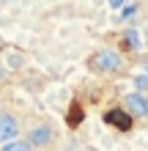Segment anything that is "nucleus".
Wrapping results in <instances>:
<instances>
[{"label": "nucleus", "instance_id": "f257e3e1", "mask_svg": "<svg viewBox=\"0 0 148 151\" xmlns=\"http://www.w3.org/2000/svg\"><path fill=\"white\" fill-rule=\"evenodd\" d=\"M88 66H91V72H96L102 77H118L124 72V55L104 47V50H96L88 58Z\"/></svg>", "mask_w": 148, "mask_h": 151}, {"label": "nucleus", "instance_id": "f03ea898", "mask_svg": "<svg viewBox=\"0 0 148 151\" xmlns=\"http://www.w3.org/2000/svg\"><path fill=\"white\" fill-rule=\"evenodd\" d=\"M16 135H19V121H16L11 113L0 110V146L16 140Z\"/></svg>", "mask_w": 148, "mask_h": 151}, {"label": "nucleus", "instance_id": "7ed1b4c3", "mask_svg": "<svg viewBox=\"0 0 148 151\" xmlns=\"http://www.w3.org/2000/svg\"><path fill=\"white\" fill-rule=\"evenodd\" d=\"M52 137H55V129H52L49 124H39V127H33V129L28 132L30 148H33V146H36V148H44V146L52 143Z\"/></svg>", "mask_w": 148, "mask_h": 151}, {"label": "nucleus", "instance_id": "20e7f679", "mask_svg": "<svg viewBox=\"0 0 148 151\" xmlns=\"http://www.w3.org/2000/svg\"><path fill=\"white\" fill-rule=\"evenodd\" d=\"M124 110L132 115V118H143V115H148V99H143L140 91L126 93L124 96Z\"/></svg>", "mask_w": 148, "mask_h": 151}, {"label": "nucleus", "instance_id": "39448f33", "mask_svg": "<svg viewBox=\"0 0 148 151\" xmlns=\"http://www.w3.org/2000/svg\"><path fill=\"white\" fill-rule=\"evenodd\" d=\"M104 121L112 124V127H118L121 132H126L129 127H132V121H134V118H132V115H129L124 107H118V110H110L107 115H104Z\"/></svg>", "mask_w": 148, "mask_h": 151}, {"label": "nucleus", "instance_id": "423d86ee", "mask_svg": "<svg viewBox=\"0 0 148 151\" xmlns=\"http://www.w3.org/2000/svg\"><path fill=\"white\" fill-rule=\"evenodd\" d=\"M121 39H124V47H126L129 52H137V50L143 47V44H140V33H137V30H132V28H129V30H124V36H121Z\"/></svg>", "mask_w": 148, "mask_h": 151}, {"label": "nucleus", "instance_id": "0eeeda50", "mask_svg": "<svg viewBox=\"0 0 148 151\" xmlns=\"http://www.w3.org/2000/svg\"><path fill=\"white\" fill-rule=\"evenodd\" d=\"M134 88H137L140 93H143V91H148V63H143V69L134 74Z\"/></svg>", "mask_w": 148, "mask_h": 151}, {"label": "nucleus", "instance_id": "6e6552de", "mask_svg": "<svg viewBox=\"0 0 148 151\" xmlns=\"http://www.w3.org/2000/svg\"><path fill=\"white\" fill-rule=\"evenodd\" d=\"M0 151H30V143L28 140H11V143H6Z\"/></svg>", "mask_w": 148, "mask_h": 151}, {"label": "nucleus", "instance_id": "1a4fd4ad", "mask_svg": "<svg viewBox=\"0 0 148 151\" xmlns=\"http://www.w3.org/2000/svg\"><path fill=\"white\" fill-rule=\"evenodd\" d=\"M134 14H137V6H126V8H124V14H121V17H124V19H132Z\"/></svg>", "mask_w": 148, "mask_h": 151}, {"label": "nucleus", "instance_id": "9d476101", "mask_svg": "<svg viewBox=\"0 0 148 151\" xmlns=\"http://www.w3.org/2000/svg\"><path fill=\"white\" fill-rule=\"evenodd\" d=\"M107 6L110 8H121V6H124V0H107Z\"/></svg>", "mask_w": 148, "mask_h": 151}, {"label": "nucleus", "instance_id": "9b49d317", "mask_svg": "<svg viewBox=\"0 0 148 151\" xmlns=\"http://www.w3.org/2000/svg\"><path fill=\"white\" fill-rule=\"evenodd\" d=\"M6 80H8V72H6V69H3V66H0V85H3V83H6Z\"/></svg>", "mask_w": 148, "mask_h": 151}]
</instances>
